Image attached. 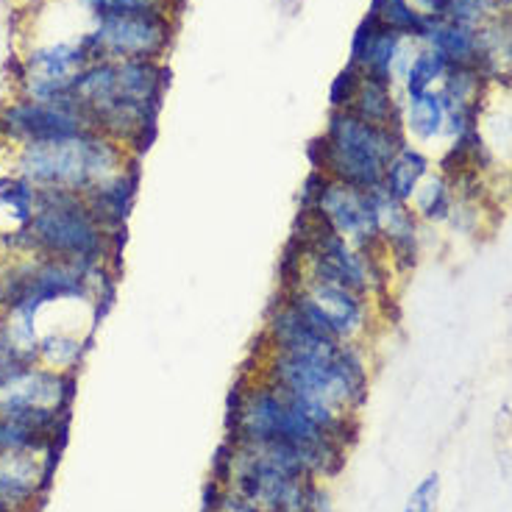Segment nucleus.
Instances as JSON below:
<instances>
[{
  "label": "nucleus",
  "mask_w": 512,
  "mask_h": 512,
  "mask_svg": "<svg viewBox=\"0 0 512 512\" xmlns=\"http://www.w3.org/2000/svg\"><path fill=\"white\" fill-rule=\"evenodd\" d=\"M92 131L87 112L70 101H34V98H14L0 109V137L12 145L23 142H48L76 137Z\"/></svg>",
  "instance_id": "ddd939ff"
},
{
  "label": "nucleus",
  "mask_w": 512,
  "mask_h": 512,
  "mask_svg": "<svg viewBox=\"0 0 512 512\" xmlns=\"http://www.w3.org/2000/svg\"><path fill=\"white\" fill-rule=\"evenodd\" d=\"M73 376L45 365H20L0 373V415L23 421L51 437H62L73 401Z\"/></svg>",
  "instance_id": "1a4fd4ad"
},
{
  "label": "nucleus",
  "mask_w": 512,
  "mask_h": 512,
  "mask_svg": "<svg viewBox=\"0 0 512 512\" xmlns=\"http://www.w3.org/2000/svg\"><path fill=\"white\" fill-rule=\"evenodd\" d=\"M404 142V128L371 126L346 109H329L323 131L309 142V165L326 179L359 190H376L382 187L384 170Z\"/></svg>",
  "instance_id": "0eeeda50"
},
{
  "label": "nucleus",
  "mask_w": 512,
  "mask_h": 512,
  "mask_svg": "<svg viewBox=\"0 0 512 512\" xmlns=\"http://www.w3.org/2000/svg\"><path fill=\"white\" fill-rule=\"evenodd\" d=\"M251 373L293 396L329 429L357 440L359 412L371 396L373 346L323 337L295 354L256 348Z\"/></svg>",
  "instance_id": "f257e3e1"
},
{
  "label": "nucleus",
  "mask_w": 512,
  "mask_h": 512,
  "mask_svg": "<svg viewBox=\"0 0 512 512\" xmlns=\"http://www.w3.org/2000/svg\"><path fill=\"white\" fill-rule=\"evenodd\" d=\"M59 437L45 435L34 426H28L23 421H14L0 415V451H23V448H42V446H56Z\"/></svg>",
  "instance_id": "cd10ccee"
},
{
  "label": "nucleus",
  "mask_w": 512,
  "mask_h": 512,
  "mask_svg": "<svg viewBox=\"0 0 512 512\" xmlns=\"http://www.w3.org/2000/svg\"><path fill=\"white\" fill-rule=\"evenodd\" d=\"M307 512H337L332 490H329L326 482H315V485H312L307 499Z\"/></svg>",
  "instance_id": "2f4dec72"
},
{
  "label": "nucleus",
  "mask_w": 512,
  "mask_h": 512,
  "mask_svg": "<svg viewBox=\"0 0 512 512\" xmlns=\"http://www.w3.org/2000/svg\"><path fill=\"white\" fill-rule=\"evenodd\" d=\"M90 351V332L78 329H51L39 337V365L53 368L59 373H73L81 368V362Z\"/></svg>",
  "instance_id": "b1692460"
},
{
  "label": "nucleus",
  "mask_w": 512,
  "mask_h": 512,
  "mask_svg": "<svg viewBox=\"0 0 512 512\" xmlns=\"http://www.w3.org/2000/svg\"><path fill=\"white\" fill-rule=\"evenodd\" d=\"M418 51V45L398 34L393 28L382 26L371 12L359 20L351 37V51H348V64H354L362 70V76L382 78L401 87L404 73L410 67L412 56Z\"/></svg>",
  "instance_id": "4468645a"
},
{
  "label": "nucleus",
  "mask_w": 512,
  "mask_h": 512,
  "mask_svg": "<svg viewBox=\"0 0 512 512\" xmlns=\"http://www.w3.org/2000/svg\"><path fill=\"white\" fill-rule=\"evenodd\" d=\"M415 45L437 51L451 67L479 64V28L460 26L454 20H423Z\"/></svg>",
  "instance_id": "a211bd4d"
},
{
  "label": "nucleus",
  "mask_w": 512,
  "mask_h": 512,
  "mask_svg": "<svg viewBox=\"0 0 512 512\" xmlns=\"http://www.w3.org/2000/svg\"><path fill=\"white\" fill-rule=\"evenodd\" d=\"M212 479L237 490L262 512H307L309 490L320 482L298 451L237 440L223 443Z\"/></svg>",
  "instance_id": "39448f33"
},
{
  "label": "nucleus",
  "mask_w": 512,
  "mask_h": 512,
  "mask_svg": "<svg viewBox=\"0 0 512 512\" xmlns=\"http://www.w3.org/2000/svg\"><path fill=\"white\" fill-rule=\"evenodd\" d=\"M404 101V112H401V128L404 137L412 145H429L446 137V106L440 92L429 90L423 95H412V98H401Z\"/></svg>",
  "instance_id": "aec40b11"
},
{
  "label": "nucleus",
  "mask_w": 512,
  "mask_h": 512,
  "mask_svg": "<svg viewBox=\"0 0 512 512\" xmlns=\"http://www.w3.org/2000/svg\"><path fill=\"white\" fill-rule=\"evenodd\" d=\"M59 446L0 451V512H34L51 485Z\"/></svg>",
  "instance_id": "2eb2a0df"
},
{
  "label": "nucleus",
  "mask_w": 512,
  "mask_h": 512,
  "mask_svg": "<svg viewBox=\"0 0 512 512\" xmlns=\"http://www.w3.org/2000/svg\"><path fill=\"white\" fill-rule=\"evenodd\" d=\"M134 162H140V156L95 128L64 140L23 142L14 145L12 154L14 173L26 176L39 190H70L78 195L123 173Z\"/></svg>",
  "instance_id": "423d86ee"
},
{
  "label": "nucleus",
  "mask_w": 512,
  "mask_h": 512,
  "mask_svg": "<svg viewBox=\"0 0 512 512\" xmlns=\"http://www.w3.org/2000/svg\"><path fill=\"white\" fill-rule=\"evenodd\" d=\"M28 3H34V6H37V3H42V0H28Z\"/></svg>",
  "instance_id": "473e14b6"
},
{
  "label": "nucleus",
  "mask_w": 512,
  "mask_h": 512,
  "mask_svg": "<svg viewBox=\"0 0 512 512\" xmlns=\"http://www.w3.org/2000/svg\"><path fill=\"white\" fill-rule=\"evenodd\" d=\"M0 240L14 256H53L81 265H109L120 251V234L106 229L84 195L70 190H39L34 220Z\"/></svg>",
  "instance_id": "20e7f679"
},
{
  "label": "nucleus",
  "mask_w": 512,
  "mask_h": 512,
  "mask_svg": "<svg viewBox=\"0 0 512 512\" xmlns=\"http://www.w3.org/2000/svg\"><path fill=\"white\" fill-rule=\"evenodd\" d=\"M376 215H379V243L393 270H412L421 256L423 223L410 204L396 201L382 187H376Z\"/></svg>",
  "instance_id": "dca6fc26"
},
{
  "label": "nucleus",
  "mask_w": 512,
  "mask_h": 512,
  "mask_svg": "<svg viewBox=\"0 0 512 512\" xmlns=\"http://www.w3.org/2000/svg\"><path fill=\"white\" fill-rule=\"evenodd\" d=\"M279 295L287 298V304L301 318H307L318 332L340 343L373 346L384 323L382 301L357 290H348L343 284L323 282L304 273L282 279Z\"/></svg>",
  "instance_id": "6e6552de"
},
{
  "label": "nucleus",
  "mask_w": 512,
  "mask_h": 512,
  "mask_svg": "<svg viewBox=\"0 0 512 512\" xmlns=\"http://www.w3.org/2000/svg\"><path fill=\"white\" fill-rule=\"evenodd\" d=\"M479 67L490 81L512 78V9L490 14L479 28Z\"/></svg>",
  "instance_id": "412c9836"
},
{
  "label": "nucleus",
  "mask_w": 512,
  "mask_h": 512,
  "mask_svg": "<svg viewBox=\"0 0 512 512\" xmlns=\"http://www.w3.org/2000/svg\"><path fill=\"white\" fill-rule=\"evenodd\" d=\"M170 87L167 62L101 59L92 62L73 87V98L87 112L95 131L140 156L151 148L156 120Z\"/></svg>",
  "instance_id": "7ed1b4c3"
},
{
  "label": "nucleus",
  "mask_w": 512,
  "mask_h": 512,
  "mask_svg": "<svg viewBox=\"0 0 512 512\" xmlns=\"http://www.w3.org/2000/svg\"><path fill=\"white\" fill-rule=\"evenodd\" d=\"M368 12H371L382 26L393 28V31L404 34V37L412 39V42L421 34L423 17L412 9L410 0H371Z\"/></svg>",
  "instance_id": "bb28decb"
},
{
  "label": "nucleus",
  "mask_w": 512,
  "mask_h": 512,
  "mask_svg": "<svg viewBox=\"0 0 512 512\" xmlns=\"http://www.w3.org/2000/svg\"><path fill=\"white\" fill-rule=\"evenodd\" d=\"M448 67L451 64L440 56L432 48H423L418 45V51L412 56L410 67H407V73H404V81H401V98H412V95H423V92L437 90L440 84H443V78H446Z\"/></svg>",
  "instance_id": "a878e982"
},
{
  "label": "nucleus",
  "mask_w": 512,
  "mask_h": 512,
  "mask_svg": "<svg viewBox=\"0 0 512 512\" xmlns=\"http://www.w3.org/2000/svg\"><path fill=\"white\" fill-rule=\"evenodd\" d=\"M346 112L357 115L359 120H365L371 126L401 128V112H404L401 90L390 81H382V78L362 76L357 95H354V101Z\"/></svg>",
  "instance_id": "6ab92c4d"
},
{
  "label": "nucleus",
  "mask_w": 512,
  "mask_h": 512,
  "mask_svg": "<svg viewBox=\"0 0 512 512\" xmlns=\"http://www.w3.org/2000/svg\"><path fill=\"white\" fill-rule=\"evenodd\" d=\"M137 190H140V162L128 165L123 173H117L109 181H101L90 192H84V201L90 204L95 218L101 220L106 229L112 234H123L134 201H137Z\"/></svg>",
  "instance_id": "f3484780"
},
{
  "label": "nucleus",
  "mask_w": 512,
  "mask_h": 512,
  "mask_svg": "<svg viewBox=\"0 0 512 512\" xmlns=\"http://www.w3.org/2000/svg\"><path fill=\"white\" fill-rule=\"evenodd\" d=\"M39 209V187L20 173H0V237L23 231Z\"/></svg>",
  "instance_id": "4be33fe9"
},
{
  "label": "nucleus",
  "mask_w": 512,
  "mask_h": 512,
  "mask_svg": "<svg viewBox=\"0 0 512 512\" xmlns=\"http://www.w3.org/2000/svg\"><path fill=\"white\" fill-rule=\"evenodd\" d=\"M301 212L323 223L348 243L359 248H382L379 243V215H376V190H359L343 181L309 173L307 190L301 192Z\"/></svg>",
  "instance_id": "9d476101"
},
{
  "label": "nucleus",
  "mask_w": 512,
  "mask_h": 512,
  "mask_svg": "<svg viewBox=\"0 0 512 512\" xmlns=\"http://www.w3.org/2000/svg\"><path fill=\"white\" fill-rule=\"evenodd\" d=\"M298 3H304V0H298Z\"/></svg>",
  "instance_id": "72a5a7b5"
},
{
  "label": "nucleus",
  "mask_w": 512,
  "mask_h": 512,
  "mask_svg": "<svg viewBox=\"0 0 512 512\" xmlns=\"http://www.w3.org/2000/svg\"><path fill=\"white\" fill-rule=\"evenodd\" d=\"M410 6L423 20H446L454 0H410Z\"/></svg>",
  "instance_id": "7c9ffc66"
},
{
  "label": "nucleus",
  "mask_w": 512,
  "mask_h": 512,
  "mask_svg": "<svg viewBox=\"0 0 512 512\" xmlns=\"http://www.w3.org/2000/svg\"><path fill=\"white\" fill-rule=\"evenodd\" d=\"M92 62L95 59L87 45V34L39 42L20 59V95L34 101H70L78 76Z\"/></svg>",
  "instance_id": "f8f14e48"
},
{
  "label": "nucleus",
  "mask_w": 512,
  "mask_h": 512,
  "mask_svg": "<svg viewBox=\"0 0 512 512\" xmlns=\"http://www.w3.org/2000/svg\"><path fill=\"white\" fill-rule=\"evenodd\" d=\"M359 81H362V70L346 62V67L332 78V87H329V109H334V112L348 109L359 90Z\"/></svg>",
  "instance_id": "c85d7f7f"
},
{
  "label": "nucleus",
  "mask_w": 512,
  "mask_h": 512,
  "mask_svg": "<svg viewBox=\"0 0 512 512\" xmlns=\"http://www.w3.org/2000/svg\"><path fill=\"white\" fill-rule=\"evenodd\" d=\"M401 512H440V474H426L412 487Z\"/></svg>",
  "instance_id": "c756f323"
},
{
  "label": "nucleus",
  "mask_w": 512,
  "mask_h": 512,
  "mask_svg": "<svg viewBox=\"0 0 512 512\" xmlns=\"http://www.w3.org/2000/svg\"><path fill=\"white\" fill-rule=\"evenodd\" d=\"M176 14H103L87 31L92 59H142L165 62L176 42Z\"/></svg>",
  "instance_id": "9b49d317"
},
{
  "label": "nucleus",
  "mask_w": 512,
  "mask_h": 512,
  "mask_svg": "<svg viewBox=\"0 0 512 512\" xmlns=\"http://www.w3.org/2000/svg\"><path fill=\"white\" fill-rule=\"evenodd\" d=\"M435 167H432V159L429 154L418 148V145H412V142H404L401 148H398V154L390 159V165L384 170V179H382V190L387 195H393L396 201H404V204H410L412 198H415V192L423 184V179L432 173Z\"/></svg>",
  "instance_id": "5701e85b"
},
{
  "label": "nucleus",
  "mask_w": 512,
  "mask_h": 512,
  "mask_svg": "<svg viewBox=\"0 0 512 512\" xmlns=\"http://www.w3.org/2000/svg\"><path fill=\"white\" fill-rule=\"evenodd\" d=\"M457 204V192L448 176H443L440 170H432L423 184L415 192V198L410 201L412 212L418 215L423 226H446L451 212Z\"/></svg>",
  "instance_id": "393cba45"
},
{
  "label": "nucleus",
  "mask_w": 512,
  "mask_h": 512,
  "mask_svg": "<svg viewBox=\"0 0 512 512\" xmlns=\"http://www.w3.org/2000/svg\"><path fill=\"white\" fill-rule=\"evenodd\" d=\"M226 440L298 451L320 482H329L343 471L354 446L351 437L329 429L293 396L251 371H245L231 387Z\"/></svg>",
  "instance_id": "f03ea898"
}]
</instances>
